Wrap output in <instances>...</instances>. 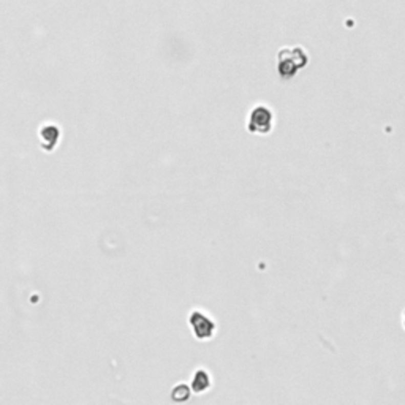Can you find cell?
<instances>
[{
    "mask_svg": "<svg viewBox=\"0 0 405 405\" xmlns=\"http://www.w3.org/2000/svg\"><path fill=\"white\" fill-rule=\"evenodd\" d=\"M307 54L301 48L282 49L279 52V73L282 78H293L299 70L307 65Z\"/></svg>",
    "mask_w": 405,
    "mask_h": 405,
    "instance_id": "cell-1",
    "label": "cell"
},
{
    "mask_svg": "<svg viewBox=\"0 0 405 405\" xmlns=\"http://www.w3.org/2000/svg\"><path fill=\"white\" fill-rule=\"evenodd\" d=\"M274 127V113L266 104H257L247 117V130L253 135H268Z\"/></svg>",
    "mask_w": 405,
    "mask_h": 405,
    "instance_id": "cell-2",
    "label": "cell"
},
{
    "mask_svg": "<svg viewBox=\"0 0 405 405\" xmlns=\"http://www.w3.org/2000/svg\"><path fill=\"white\" fill-rule=\"evenodd\" d=\"M188 325L191 328V332L195 339L201 340V342H206V340H210L214 337L216 334V322L210 318V316L201 310H193L188 316Z\"/></svg>",
    "mask_w": 405,
    "mask_h": 405,
    "instance_id": "cell-3",
    "label": "cell"
},
{
    "mask_svg": "<svg viewBox=\"0 0 405 405\" xmlns=\"http://www.w3.org/2000/svg\"><path fill=\"white\" fill-rule=\"evenodd\" d=\"M210 374L206 371L204 367H200L198 371L193 374V378H191V388L195 393L198 394H203L204 391H207L210 388Z\"/></svg>",
    "mask_w": 405,
    "mask_h": 405,
    "instance_id": "cell-4",
    "label": "cell"
},
{
    "mask_svg": "<svg viewBox=\"0 0 405 405\" xmlns=\"http://www.w3.org/2000/svg\"><path fill=\"white\" fill-rule=\"evenodd\" d=\"M403 326H405V313H403Z\"/></svg>",
    "mask_w": 405,
    "mask_h": 405,
    "instance_id": "cell-5",
    "label": "cell"
}]
</instances>
